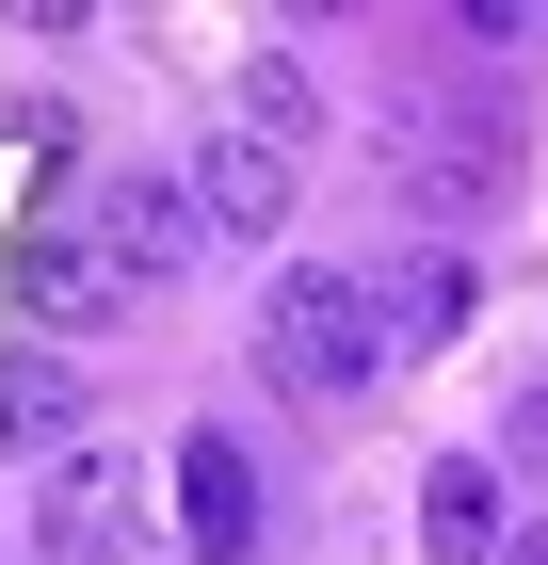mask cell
I'll return each instance as SVG.
<instances>
[{
    "label": "cell",
    "mask_w": 548,
    "mask_h": 565,
    "mask_svg": "<svg viewBox=\"0 0 548 565\" xmlns=\"http://www.w3.org/2000/svg\"><path fill=\"white\" fill-rule=\"evenodd\" d=\"M468 49H548V0H468Z\"/></svg>",
    "instance_id": "obj_12"
},
{
    "label": "cell",
    "mask_w": 548,
    "mask_h": 565,
    "mask_svg": "<svg viewBox=\"0 0 548 565\" xmlns=\"http://www.w3.org/2000/svg\"><path fill=\"white\" fill-rule=\"evenodd\" d=\"M33 550L49 565H114L129 550V452H97V436L49 452V469H33Z\"/></svg>",
    "instance_id": "obj_5"
},
{
    "label": "cell",
    "mask_w": 548,
    "mask_h": 565,
    "mask_svg": "<svg viewBox=\"0 0 548 565\" xmlns=\"http://www.w3.org/2000/svg\"><path fill=\"white\" fill-rule=\"evenodd\" d=\"M146 307V275L114 259V226L65 194V211H33V243H17V323H129Z\"/></svg>",
    "instance_id": "obj_3"
},
{
    "label": "cell",
    "mask_w": 548,
    "mask_h": 565,
    "mask_svg": "<svg viewBox=\"0 0 548 565\" xmlns=\"http://www.w3.org/2000/svg\"><path fill=\"white\" fill-rule=\"evenodd\" d=\"M82 211L114 226V259L146 275V291H178V275L211 259V211H194V178H162V162H129V178H97Z\"/></svg>",
    "instance_id": "obj_4"
},
{
    "label": "cell",
    "mask_w": 548,
    "mask_h": 565,
    "mask_svg": "<svg viewBox=\"0 0 548 565\" xmlns=\"http://www.w3.org/2000/svg\"><path fill=\"white\" fill-rule=\"evenodd\" d=\"M226 130H258L275 162H307V146H323V65H307V49H243V97H226Z\"/></svg>",
    "instance_id": "obj_11"
},
{
    "label": "cell",
    "mask_w": 548,
    "mask_h": 565,
    "mask_svg": "<svg viewBox=\"0 0 548 565\" xmlns=\"http://www.w3.org/2000/svg\"><path fill=\"white\" fill-rule=\"evenodd\" d=\"M420 550L436 565H501L516 533H501V452H436L420 469Z\"/></svg>",
    "instance_id": "obj_9"
},
{
    "label": "cell",
    "mask_w": 548,
    "mask_h": 565,
    "mask_svg": "<svg viewBox=\"0 0 548 565\" xmlns=\"http://www.w3.org/2000/svg\"><path fill=\"white\" fill-rule=\"evenodd\" d=\"M178 178H194V211H211V243H291V178H307V162H275L258 130H211V146H194Z\"/></svg>",
    "instance_id": "obj_7"
},
{
    "label": "cell",
    "mask_w": 548,
    "mask_h": 565,
    "mask_svg": "<svg viewBox=\"0 0 548 565\" xmlns=\"http://www.w3.org/2000/svg\"><path fill=\"white\" fill-rule=\"evenodd\" d=\"M178 550H194V565H243L258 550V452L211 436V420L178 436Z\"/></svg>",
    "instance_id": "obj_6"
},
{
    "label": "cell",
    "mask_w": 548,
    "mask_h": 565,
    "mask_svg": "<svg viewBox=\"0 0 548 565\" xmlns=\"http://www.w3.org/2000/svg\"><path fill=\"white\" fill-rule=\"evenodd\" d=\"M501 565H548V518H533V533H516V550H501Z\"/></svg>",
    "instance_id": "obj_15"
},
{
    "label": "cell",
    "mask_w": 548,
    "mask_h": 565,
    "mask_svg": "<svg viewBox=\"0 0 548 565\" xmlns=\"http://www.w3.org/2000/svg\"><path fill=\"white\" fill-rule=\"evenodd\" d=\"M114 565H194V550H178V533H129V550H114Z\"/></svg>",
    "instance_id": "obj_14"
},
{
    "label": "cell",
    "mask_w": 548,
    "mask_h": 565,
    "mask_svg": "<svg viewBox=\"0 0 548 565\" xmlns=\"http://www.w3.org/2000/svg\"><path fill=\"white\" fill-rule=\"evenodd\" d=\"M0 452H82V372L49 340H0Z\"/></svg>",
    "instance_id": "obj_10"
},
{
    "label": "cell",
    "mask_w": 548,
    "mask_h": 565,
    "mask_svg": "<svg viewBox=\"0 0 548 565\" xmlns=\"http://www.w3.org/2000/svg\"><path fill=\"white\" fill-rule=\"evenodd\" d=\"M372 307H387V355H436V340H468L484 275H468V243H420V259H387V275H372Z\"/></svg>",
    "instance_id": "obj_8"
},
{
    "label": "cell",
    "mask_w": 548,
    "mask_h": 565,
    "mask_svg": "<svg viewBox=\"0 0 548 565\" xmlns=\"http://www.w3.org/2000/svg\"><path fill=\"white\" fill-rule=\"evenodd\" d=\"M501 452H516V469H548V388H516V404H501Z\"/></svg>",
    "instance_id": "obj_13"
},
{
    "label": "cell",
    "mask_w": 548,
    "mask_h": 565,
    "mask_svg": "<svg viewBox=\"0 0 548 565\" xmlns=\"http://www.w3.org/2000/svg\"><path fill=\"white\" fill-rule=\"evenodd\" d=\"M387 178H404V211H436V226H484L516 194V114L484 82H420L404 114H387Z\"/></svg>",
    "instance_id": "obj_2"
},
{
    "label": "cell",
    "mask_w": 548,
    "mask_h": 565,
    "mask_svg": "<svg viewBox=\"0 0 548 565\" xmlns=\"http://www.w3.org/2000/svg\"><path fill=\"white\" fill-rule=\"evenodd\" d=\"M372 372H387V307H372V275L291 259L275 291H258V388H291V404H355Z\"/></svg>",
    "instance_id": "obj_1"
}]
</instances>
